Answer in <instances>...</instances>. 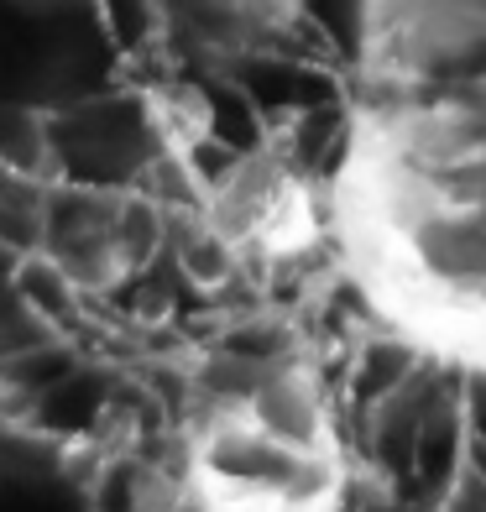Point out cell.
I'll return each mask as SVG.
<instances>
[{"label":"cell","instance_id":"obj_1","mask_svg":"<svg viewBox=\"0 0 486 512\" xmlns=\"http://www.w3.org/2000/svg\"><path fill=\"white\" fill-rule=\"evenodd\" d=\"M335 209L372 288L486 356V0H372Z\"/></svg>","mask_w":486,"mask_h":512},{"label":"cell","instance_id":"obj_2","mask_svg":"<svg viewBox=\"0 0 486 512\" xmlns=\"http://www.w3.org/2000/svg\"><path fill=\"white\" fill-rule=\"evenodd\" d=\"M199 215L236 246L246 267H288L319 246V204L283 147H257L204 183Z\"/></svg>","mask_w":486,"mask_h":512},{"label":"cell","instance_id":"obj_3","mask_svg":"<svg viewBox=\"0 0 486 512\" xmlns=\"http://www.w3.org/2000/svg\"><path fill=\"white\" fill-rule=\"evenodd\" d=\"M142 110L162 157H194L199 142L210 136V100L194 84H157Z\"/></svg>","mask_w":486,"mask_h":512},{"label":"cell","instance_id":"obj_4","mask_svg":"<svg viewBox=\"0 0 486 512\" xmlns=\"http://www.w3.org/2000/svg\"><path fill=\"white\" fill-rule=\"evenodd\" d=\"M42 319L32 304H27V293H0V366H11L21 351H32V345L42 340Z\"/></svg>","mask_w":486,"mask_h":512},{"label":"cell","instance_id":"obj_5","mask_svg":"<svg viewBox=\"0 0 486 512\" xmlns=\"http://www.w3.org/2000/svg\"><path fill=\"white\" fill-rule=\"evenodd\" d=\"M32 6H58V0H32Z\"/></svg>","mask_w":486,"mask_h":512}]
</instances>
